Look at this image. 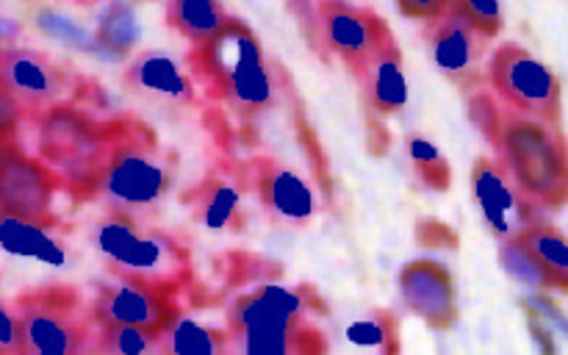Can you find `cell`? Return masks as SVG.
<instances>
[{
	"label": "cell",
	"instance_id": "1",
	"mask_svg": "<svg viewBox=\"0 0 568 355\" xmlns=\"http://www.w3.org/2000/svg\"><path fill=\"white\" fill-rule=\"evenodd\" d=\"M469 116L497 150V161L538 214L560 211L568 197V161L564 128L503 111L488 92L469 98Z\"/></svg>",
	"mask_w": 568,
	"mask_h": 355
},
{
	"label": "cell",
	"instance_id": "2",
	"mask_svg": "<svg viewBox=\"0 0 568 355\" xmlns=\"http://www.w3.org/2000/svg\"><path fill=\"white\" fill-rule=\"evenodd\" d=\"M92 244L120 281L181 292L192 277L189 247L164 227L148 225L142 216L109 211L92 227Z\"/></svg>",
	"mask_w": 568,
	"mask_h": 355
},
{
	"label": "cell",
	"instance_id": "3",
	"mask_svg": "<svg viewBox=\"0 0 568 355\" xmlns=\"http://www.w3.org/2000/svg\"><path fill=\"white\" fill-rule=\"evenodd\" d=\"M303 288V286H300ZM308 292L286 286H258L242 294L225 311L227 349L244 355H292L327 349L322 333L305 320Z\"/></svg>",
	"mask_w": 568,
	"mask_h": 355
},
{
	"label": "cell",
	"instance_id": "4",
	"mask_svg": "<svg viewBox=\"0 0 568 355\" xmlns=\"http://www.w3.org/2000/svg\"><path fill=\"white\" fill-rule=\"evenodd\" d=\"M175 181V155L164 150L144 122L116 120L114 144L98 181L109 211L142 216L164 200Z\"/></svg>",
	"mask_w": 568,
	"mask_h": 355
},
{
	"label": "cell",
	"instance_id": "5",
	"mask_svg": "<svg viewBox=\"0 0 568 355\" xmlns=\"http://www.w3.org/2000/svg\"><path fill=\"white\" fill-rule=\"evenodd\" d=\"M194 75L216 98L225 100L236 114H258L272 98V81L264 53L244 22L231 20L209 42L189 53Z\"/></svg>",
	"mask_w": 568,
	"mask_h": 355
},
{
	"label": "cell",
	"instance_id": "6",
	"mask_svg": "<svg viewBox=\"0 0 568 355\" xmlns=\"http://www.w3.org/2000/svg\"><path fill=\"white\" fill-rule=\"evenodd\" d=\"M39 122V155L72 197H92L114 144L116 120L98 122L70 105H50Z\"/></svg>",
	"mask_w": 568,
	"mask_h": 355
},
{
	"label": "cell",
	"instance_id": "7",
	"mask_svg": "<svg viewBox=\"0 0 568 355\" xmlns=\"http://www.w3.org/2000/svg\"><path fill=\"white\" fill-rule=\"evenodd\" d=\"M20 322V353L75 355L89 349L94 322L89 305L72 286H44L14 300Z\"/></svg>",
	"mask_w": 568,
	"mask_h": 355
},
{
	"label": "cell",
	"instance_id": "8",
	"mask_svg": "<svg viewBox=\"0 0 568 355\" xmlns=\"http://www.w3.org/2000/svg\"><path fill=\"white\" fill-rule=\"evenodd\" d=\"M488 81H491L494 94L510 111L560 128V120H564L560 78L519 42H505L494 50Z\"/></svg>",
	"mask_w": 568,
	"mask_h": 355
},
{
	"label": "cell",
	"instance_id": "9",
	"mask_svg": "<svg viewBox=\"0 0 568 355\" xmlns=\"http://www.w3.org/2000/svg\"><path fill=\"white\" fill-rule=\"evenodd\" d=\"M61 181L42 159L28 155L20 144L0 150V211L33 225L55 227V194Z\"/></svg>",
	"mask_w": 568,
	"mask_h": 355
},
{
	"label": "cell",
	"instance_id": "10",
	"mask_svg": "<svg viewBox=\"0 0 568 355\" xmlns=\"http://www.w3.org/2000/svg\"><path fill=\"white\" fill-rule=\"evenodd\" d=\"M94 325H131L142 331L164 333L181 316L175 292L148 283L116 281L100 286L89 303Z\"/></svg>",
	"mask_w": 568,
	"mask_h": 355
},
{
	"label": "cell",
	"instance_id": "11",
	"mask_svg": "<svg viewBox=\"0 0 568 355\" xmlns=\"http://www.w3.org/2000/svg\"><path fill=\"white\" fill-rule=\"evenodd\" d=\"M425 42L438 70L464 92L483 87L480 64L488 53V37L455 11L425 22Z\"/></svg>",
	"mask_w": 568,
	"mask_h": 355
},
{
	"label": "cell",
	"instance_id": "12",
	"mask_svg": "<svg viewBox=\"0 0 568 355\" xmlns=\"http://www.w3.org/2000/svg\"><path fill=\"white\" fill-rule=\"evenodd\" d=\"M0 87L14 98L22 116L37 120L50 105L59 103L64 92V67L42 50L9 44L0 59Z\"/></svg>",
	"mask_w": 568,
	"mask_h": 355
},
{
	"label": "cell",
	"instance_id": "13",
	"mask_svg": "<svg viewBox=\"0 0 568 355\" xmlns=\"http://www.w3.org/2000/svg\"><path fill=\"white\" fill-rule=\"evenodd\" d=\"M471 189H475L477 205L483 209L488 227H491L499 242L519 236L532 220H541L536 205L521 194V189L516 186L514 178L508 175V170L497 159L480 155L475 161V166H471Z\"/></svg>",
	"mask_w": 568,
	"mask_h": 355
},
{
	"label": "cell",
	"instance_id": "14",
	"mask_svg": "<svg viewBox=\"0 0 568 355\" xmlns=\"http://www.w3.org/2000/svg\"><path fill=\"white\" fill-rule=\"evenodd\" d=\"M399 297L414 316L436 331H449L458 320L453 272L430 258H416L399 272Z\"/></svg>",
	"mask_w": 568,
	"mask_h": 355
},
{
	"label": "cell",
	"instance_id": "15",
	"mask_svg": "<svg viewBox=\"0 0 568 355\" xmlns=\"http://www.w3.org/2000/svg\"><path fill=\"white\" fill-rule=\"evenodd\" d=\"M322 26L333 53L347 64L349 72L358 70L388 37H394L388 22L369 9H358L344 0L322 3Z\"/></svg>",
	"mask_w": 568,
	"mask_h": 355
},
{
	"label": "cell",
	"instance_id": "16",
	"mask_svg": "<svg viewBox=\"0 0 568 355\" xmlns=\"http://www.w3.org/2000/svg\"><path fill=\"white\" fill-rule=\"evenodd\" d=\"M358 81L364 109L375 116H394L408 103V83L403 70V50L397 39L388 37L358 70L353 72Z\"/></svg>",
	"mask_w": 568,
	"mask_h": 355
},
{
	"label": "cell",
	"instance_id": "17",
	"mask_svg": "<svg viewBox=\"0 0 568 355\" xmlns=\"http://www.w3.org/2000/svg\"><path fill=\"white\" fill-rule=\"evenodd\" d=\"M125 83L133 92L150 94V98L172 100V103H189L194 98L192 81L181 72V67L164 53H150L139 55L128 70Z\"/></svg>",
	"mask_w": 568,
	"mask_h": 355
},
{
	"label": "cell",
	"instance_id": "18",
	"mask_svg": "<svg viewBox=\"0 0 568 355\" xmlns=\"http://www.w3.org/2000/svg\"><path fill=\"white\" fill-rule=\"evenodd\" d=\"M258 194L266 209L281 220L305 222L314 214L311 189L300 181V175L277 164H266V170L258 175Z\"/></svg>",
	"mask_w": 568,
	"mask_h": 355
},
{
	"label": "cell",
	"instance_id": "19",
	"mask_svg": "<svg viewBox=\"0 0 568 355\" xmlns=\"http://www.w3.org/2000/svg\"><path fill=\"white\" fill-rule=\"evenodd\" d=\"M233 17L222 9L220 0H170L166 22L186 39L192 48L209 42Z\"/></svg>",
	"mask_w": 568,
	"mask_h": 355
},
{
	"label": "cell",
	"instance_id": "20",
	"mask_svg": "<svg viewBox=\"0 0 568 355\" xmlns=\"http://www.w3.org/2000/svg\"><path fill=\"white\" fill-rule=\"evenodd\" d=\"M519 242L536 258V264L547 272L549 281H552V288L564 292L568 286V244L564 231L555 227L552 222L532 220L519 233Z\"/></svg>",
	"mask_w": 568,
	"mask_h": 355
},
{
	"label": "cell",
	"instance_id": "21",
	"mask_svg": "<svg viewBox=\"0 0 568 355\" xmlns=\"http://www.w3.org/2000/svg\"><path fill=\"white\" fill-rule=\"evenodd\" d=\"M0 247L14 255H26V258L48 261V264H61L67 258L64 244L50 236V227L17 220L3 211H0Z\"/></svg>",
	"mask_w": 568,
	"mask_h": 355
},
{
	"label": "cell",
	"instance_id": "22",
	"mask_svg": "<svg viewBox=\"0 0 568 355\" xmlns=\"http://www.w3.org/2000/svg\"><path fill=\"white\" fill-rule=\"evenodd\" d=\"M161 353L178 355H216L227 353V331L200 325L194 320L178 316L161 336Z\"/></svg>",
	"mask_w": 568,
	"mask_h": 355
},
{
	"label": "cell",
	"instance_id": "23",
	"mask_svg": "<svg viewBox=\"0 0 568 355\" xmlns=\"http://www.w3.org/2000/svg\"><path fill=\"white\" fill-rule=\"evenodd\" d=\"M161 336L164 333L142 331L131 325H94L92 353H114V355H142V353H161Z\"/></svg>",
	"mask_w": 568,
	"mask_h": 355
},
{
	"label": "cell",
	"instance_id": "24",
	"mask_svg": "<svg viewBox=\"0 0 568 355\" xmlns=\"http://www.w3.org/2000/svg\"><path fill=\"white\" fill-rule=\"evenodd\" d=\"M408 155L416 166V175L422 178L427 189H436V192H444L453 183V170H449L447 159L442 155V150L433 142L422 136L408 139Z\"/></svg>",
	"mask_w": 568,
	"mask_h": 355
},
{
	"label": "cell",
	"instance_id": "25",
	"mask_svg": "<svg viewBox=\"0 0 568 355\" xmlns=\"http://www.w3.org/2000/svg\"><path fill=\"white\" fill-rule=\"evenodd\" d=\"M499 258H503L505 270L516 277L519 283L530 288H552V281H549L547 272L536 264L530 253H527L525 244L519 242V236L505 239L503 250H499Z\"/></svg>",
	"mask_w": 568,
	"mask_h": 355
},
{
	"label": "cell",
	"instance_id": "26",
	"mask_svg": "<svg viewBox=\"0 0 568 355\" xmlns=\"http://www.w3.org/2000/svg\"><path fill=\"white\" fill-rule=\"evenodd\" d=\"M349 338L355 344H364V347L383 344L386 349H397V316L388 314V311H375L369 320L355 322L349 327Z\"/></svg>",
	"mask_w": 568,
	"mask_h": 355
},
{
	"label": "cell",
	"instance_id": "27",
	"mask_svg": "<svg viewBox=\"0 0 568 355\" xmlns=\"http://www.w3.org/2000/svg\"><path fill=\"white\" fill-rule=\"evenodd\" d=\"M200 216L209 227H222L231 222L233 211L239 205V194L227 189L225 183H205L203 194H200Z\"/></svg>",
	"mask_w": 568,
	"mask_h": 355
},
{
	"label": "cell",
	"instance_id": "28",
	"mask_svg": "<svg viewBox=\"0 0 568 355\" xmlns=\"http://www.w3.org/2000/svg\"><path fill=\"white\" fill-rule=\"evenodd\" d=\"M449 11L469 20L488 39L503 31V6H499V0H453Z\"/></svg>",
	"mask_w": 568,
	"mask_h": 355
},
{
	"label": "cell",
	"instance_id": "29",
	"mask_svg": "<svg viewBox=\"0 0 568 355\" xmlns=\"http://www.w3.org/2000/svg\"><path fill=\"white\" fill-rule=\"evenodd\" d=\"M20 122H22L20 105H17L14 98H11V94L0 87V150L17 142Z\"/></svg>",
	"mask_w": 568,
	"mask_h": 355
},
{
	"label": "cell",
	"instance_id": "30",
	"mask_svg": "<svg viewBox=\"0 0 568 355\" xmlns=\"http://www.w3.org/2000/svg\"><path fill=\"white\" fill-rule=\"evenodd\" d=\"M0 353H20V322L14 305L0 300Z\"/></svg>",
	"mask_w": 568,
	"mask_h": 355
},
{
	"label": "cell",
	"instance_id": "31",
	"mask_svg": "<svg viewBox=\"0 0 568 355\" xmlns=\"http://www.w3.org/2000/svg\"><path fill=\"white\" fill-rule=\"evenodd\" d=\"M399 11H403L405 17H410V20H436V17L447 14L449 6H453V0H397Z\"/></svg>",
	"mask_w": 568,
	"mask_h": 355
},
{
	"label": "cell",
	"instance_id": "32",
	"mask_svg": "<svg viewBox=\"0 0 568 355\" xmlns=\"http://www.w3.org/2000/svg\"><path fill=\"white\" fill-rule=\"evenodd\" d=\"M0 59H3V44H0Z\"/></svg>",
	"mask_w": 568,
	"mask_h": 355
}]
</instances>
